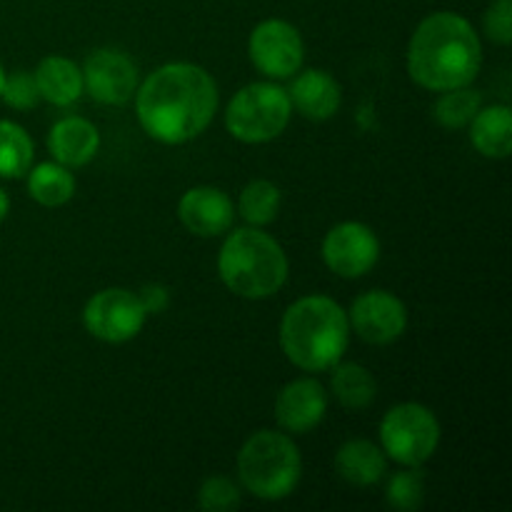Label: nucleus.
<instances>
[{
	"label": "nucleus",
	"instance_id": "15",
	"mask_svg": "<svg viewBox=\"0 0 512 512\" xmlns=\"http://www.w3.org/2000/svg\"><path fill=\"white\" fill-rule=\"evenodd\" d=\"M290 105H295L303 118L308 120H328L338 113L340 100V85L333 75L325 70H305L293 80L288 90Z\"/></svg>",
	"mask_w": 512,
	"mask_h": 512
},
{
	"label": "nucleus",
	"instance_id": "21",
	"mask_svg": "<svg viewBox=\"0 0 512 512\" xmlns=\"http://www.w3.org/2000/svg\"><path fill=\"white\" fill-rule=\"evenodd\" d=\"M330 388H333L338 403L348 410H365L375 400V393H378L375 378L358 363L338 365L333 370Z\"/></svg>",
	"mask_w": 512,
	"mask_h": 512
},
{
	"label": "nucleus",
	"instance_id": "16",
	"mask_svg": "<svg viewBox=\"0 0 512 512\" xmlns=\"http://www.w3.org/2000/svg\"><path fill=\"white\" fill-rule=\"evenodd\" d=\"M100 148V135L90 120L63 118L53 125L48 135V150L65 168H83L95 158Z\"/></svg>",
	"mask_w": 512,
	"mask_h": 512
},
{
	"label": "nucleus",
	"instance_id": "29",
	"mask_svg": "<svg viewBox=\"0 0 512 512\" xmlns=\"http://www.w3.org/2000/svg\"><path fill=\"white\" fill-rule=\"evenodd\" d=\"M138 298L148 313H160V310L168 305V290L160 288V285H148V288L143 290V295H138Z\"/></svg>",
	"mask_w": 512,
	"mask_h": 512
},
{
	"label": "nucleus",
	"instance_id": "22",
	"mask_svg": "<svg viewBox=\"0 0 512 512\" xmlns=\"http://www.w3.org/2000/svg\"><path fill=\"white\" fill-rule=\"evenodd\" d=\"M33 165V138L23 125L0 120V178H23Z\"/></svg>",
	"mask_w": 512,
	"mask_h": 512
},
{
	"label": "nucleus",
	"instance_id": "24",
	"mask_svg": "<svg viewBox=\"0 0 512 512\" xmlns=\"http://www.w3.org/2000/svg\"><path fill=\"white\" fill-rule=\"evenodd\" d=\"M480 108H483V95L465 85V88L443 90V95L435 103V118L443 128L458 130L470 125V120L475 118Z\"/></svg>",
	"mask_w": 512,
	"mask_h": 512
},
{
	"label": "nucleus",
	"instance_id": "10",
	"mask_svg": "<svg viewBox=\"0 0 512 512\" xmlns=\"http://www.w3.org/2000/svg\"><path fill=\"white\" fill-rule=\"evenodd\" d=\"M380 258V240L368 225L340 223L325 235L323 260L340 278H360L375 268Z\"/></svg>",
	"mask_w": 512,
	"mask_h": 512
},
{
	"label": "nucleus",
	"instance_id": "7",
	"mask_svg": "<svg viewBox=\"0 0 512 512\" xmlns=\"http://www.w3.org/2000/svg\"><path fill=\"white\" fill-rule=\"evenodd\" d=\"M380 443H383V453L388 458L415 468L433 458L438 450L440 423L433 410H428L425 405H395L380 423Z\"/></svg>",
	"mask_w": 512,
	"mask_h": 512
},
{
	"label": "nucleus",
	"instance_id": "26",
	"mask_svg": "<svg viewBox=\"0 0 512 512\" xmlns=\"http://www.w3.org/2000/svg\"><path fill=\"white\" fill-rule=\"evenodd\" d=\"M198 505L208 512H230L240 505V490L230 478L215 475L200 485Z\"/></svg>",
	"mask_w": 512,
	"mask_h": 512
},
{
	"label": "nucleus",
	"instance_id": "31",
	"mask_svg": "<svg viewBox=\"0 0 512 512\" xmlns=\"http://www.w3.org/2000/svg\"><path fill=\"white\" fill-rule=\"evenodd\" d=\"M3 83H5V70L3 65H0V93H3Z\"/></svg>",
	"mask_w": 512,
	"mask_h": 512
},
{
	"label": "nucleus",
	"instance_id": "23",
	"mask_svg": "<svg viewBox=\"0 0 512 512\" xmlns=\"http://www.w3.org/2000/svg\"><path fill=\"white\" fill-rule=\"evenodd\" d=\"M280 200H283V195H280L278 185H273L270 180H253L240 193L238 210L245 223L260 228V225H268L278 218Z\"/></svg>",
	"mask_w": 512,
	"mask_h": 512
},
{
	"label": "nucleus",
	"instance_id": "17",
	"mask_svg": "<svg viewBox=\"0 0 512 512\" xmlns=\"http://www.w3.org/2000/svg\"><path fill=\"white\" fill-rule=\"evenodd\" d=\"M335 473L355 488H370L388 473V458L370 440H348L335 453Z\"/></svg>",
	"mask_w": 512,
	"mask_h": 512
},
{
	"label": "nucleus",
	"instance_id": "13",
	"mask_svg": "<svg viewBox=\"0 0 512 512\" xmlns=\"http://www.w3.org/2000/svg\"><path fill=\"white\" fill-rule=\"evenodd\" d=\"M328 413V393L313 378H300L285 385L275 398V420L293 435H305L323 423Z\"/></svg>",
	"mask_w": 512,
	"mask_h": 512
},
{
	"label": "nucleus",
	"instance_id": "27",
	"mask_svg": "<svg viewBox=\"0 0 512 512\" xmlns=\"http://www.w3.org/2000/svg\"><path fill=\"white\" fill-rule=\"evenodd\" d=\"M0 98L15 110H30L40 103V93H38V85H35V78L25 70H18L8 78L5 75V83H3V93Z\"/></svg>",
	"mask_w": 512,
	"mask_h": 512
},
{
	"label": "nucleus",
	"instance_id": "12",
	"mask_svg": "<svg viewBox=\"0 0 512 512\" xmlns=\"http://www.w3.org/2000/svg\"><path fill=\"white\" fill-rule=\"evenodd\" d=\"M83 88L103 105H123L138 90V68L118 50H95L83 65Z\"/></svg>",
	"mask_w": 512,
	"mask_h": 512
},
{
	"label": "nucleus",
	"instance_id": "3",
	"mask_svg": "<svg viewBox=\"0 0 512 512\" xmlns=\"http://www.w3.org/2000/svg\"><path fill=\"white\" fill-rule=\"evenodd\" d=\"M348 340V313L325 295L295 300L280 323V345L285 358L308 373L335 368L348 350Z\"/></svg>",
	"mask_w": 512,
	"mask_h": 512
},
{
	"label": "nucleus",
	"instance_id": "25",
	"mask_svg": "<svg viewBox=\"0 0 512 512\" xmlns=\"http://www.w3.org/2000/svg\"><path fill=\"white\" fill-rule=\"evenodd\" d=\"M423 498H425V473L423 470H418V465L393 475L388 483V490H385V500H388L390 508L400 512L418 510L420 505H423Z\"/></svg>",
	"mask_w": 512,
	"mask_h": 512
},
{
	"label": "nucleus",
	"instance_id": "20",
	"mask_svg": "<svg viewBox=\"0 0 512 512\" xmlns=\"http://www.w3.org/2000/svg\"><path fill=\"white\" fill-rule=\"evenodd\" d=\"M28 173V190L35 203L45 205V208H58L73 198L75 178L65 165L40 163Z\"/></svg>",
	"mask_w": 512,
	"mask_h": 512
},
{
	"label": "nucleus",
	"instance_id": "1",
	"mask_svg": "<svg viewBox=\"0 0 512 512\" xmlns=\"http://www.w3.org/2000/svg\"><path fill=\"white\" fill-rule=\"evenodd\" d=\"M218 110V85L193 63H168L135 90V113L150 138L180 145L198 138Z\"/></svg>",
	"mask_w": 512,
	"mask_h": 512
},
{
	"label": "nucleus",
	"instance_id": "14",
	"mask_svg": "<svg viewBox=\"0 0 512 512\" xmlns=\"http://www.w3.org/2000/svg\"><path fill=\"white\" fill-rule=\"evenodd\" d=\"M180 223L200 238H215L233 225V203L218 188H190L178 205Z\"/></svg>",
	"mask_w": 512,
	"mask_h": 512
},
{
	"label": "nucleus",
	"instance_id": "8",
	"mask_svg": "<svg viewBox=\"0 0 512 512\" xmlns=\"http://www.w3.org/2000/svg\"><path fill=\"white\" fill-rule=\"evenodd\" d=\"M148 310L135 293L108 288L95 293L83 310V323L93 338L105 343H125L143 330Z\"/></svg>",
	"mask_w": 512,
	"mask_h": 512
},
{
	"label": "nucleus",
	"instance_id": "9",
	"mask_svg": "<svg viewBox=\"0 0 512 512\" xmlns=\"http://www.w3.org/2000/svg\"><path fill=\"white\" fill-rule=\"evenodd\" d=\"M248 53L255 68L273 80L293 78L305 55L298 28L280 18H268L255 25L248 40Z\"/></svg>",
	"mask_w": 512,
	"mask_h": 512
},
{
	"label": "nucleus",
	"instance_id": "4",
	"mask_svg": "<svg viewBox=\"0 0 512 512\" xmlns=\"http://www.w3.org/2000/svg\"><path fill=\"white\" fill-rule=\"evenodd\" d=\"M218 273L228 290L248 300L278 293L288 280V258L278 240L255 228H240L225 238Z\"/></svg>",
	"mask_w": 512,
	"mask_h": 512
},
{
	"label": "nucleus",
	"instance_id": "28",
	"mask_svg": "<svg viewBox=\"0 0 512 512\" xmlns=\"http://www.w3.org/2000/svg\"><path fill=\"white\" fill-rule=\"evenodd\" d=\"M485 33L493 43L510 45L512 43V0H495L485 10Z\"/></svg>",
	"mask_w": 512,
	"mask_h": 512
},
{
	"label": "nucleus",
	"instance_id": "2",
	"mask_svg": "<svg viewBox=\"0 0 512 512\" xmlns=\"http://www.w3.org/2000/svg\"><path fill=\"white\" fill-rule=\"evenodd\" d=\"M483 63V45L470 20L440 10L415 28L408 45V73L428 90H453L473 83Z\"/></svg>",
	"mask_w": 512,
	"mask_h": 512
},
{
	"label": "nucleus",
	"instance_id": "5",
	"mask_svg": "<svg viewBox=\"0 0 512 512\" xmlns=\"http://www.w3.org/2000/svg\"><path fill=\"white\" fill-rule=\"evenodd\" d=\"M240 483L260 500H283L298 488L303 475L298 445L283 433L258 430L238 453Z\"/></svg>",
	"mask_w": 512,
	"mask_h": 512
},
{
	"label": "nucleus",
	"instance_id": "11",
	"mask_svg": "<svg viewBox=\"0 0 512 512\" xmlns=\"http://www.w3.org/2000/svg\"><path fill=\"white\" fill-rule=\"evenodd\" d=\"M348 323L365 343L390 345L408 328V310L388 290H368L353 300Z\"/></svg>",
	"mask_w": 512,
	"mask_h": 512
},
{
	"label": "nucleus",
	"instance_id": "18",
	"mask_svg": "<svg viewBox=\"0 0 512 512\" xmlns=\"http://www.w3.org/2000/svg\"><path fill=\"white\" fill-rule=\"evenodd\" d=\"M33 78L38 85L40 100H48L58 108H68L83 93V70L63 55H50V58L40 60Z\"/></svg>",
	"mask_w": 512,
	"mask_h": 512
},
{
	"label": "nucleus",
	"instance_id": "19",
	"mask_svg": "<svg viewBox=\"0 0 512 512\" xmlns=\"http://www.w3.org/2000/svg\"><path fill=\"white\" fill-rule=\"evenodd\" d=\"M470 140L485 158H508L512 153V113L508 105L480 108L470 120Z\"/></svg>",
	"mask_w": 512,
	"mask_h": 512
},
{
	"label": "nucleus",
	"instance_id": "6",
	"mask_svg": "<svg viewBox=\"0 0 512 512\" xmlns=\"http://www.w3.org/2000/svg\"><path fill=\"white\" fill-rule=\"evenodd\" d=\"M288 90L275 83H250L235 93L225 110V128L240 143H268L290 123Z\"/></svg>",
	"mask_w": 512,
	"mask_h": 512
},
{
	"label": "nucleus",
	"instance_id": "30",
	"mask_svg": "<svg viewBox=\"0 0 512 512\" xmlns=\"http://www.w3.org/2000/svg\"><path fill=\"white\" fill-rule=\"evenodd\" d=\"M10 213V198L3 188H0V223L5 220V215Z\"/></svg>",
	"mask_w": 512,
	"mask_h": 512
}]
</instances>
